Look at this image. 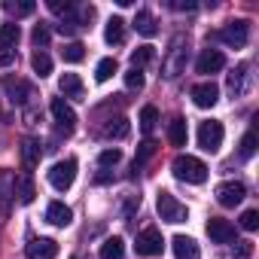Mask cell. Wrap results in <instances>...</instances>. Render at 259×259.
Wrapping results in <instances>:
<instances>
[{"mask_svg": "<svg viewBox=\"0 0 259 259\" xmlns=\"http://www.w3.org/2000/svg\"><path fill=\"white\" fill-rule=\"evenodd\" d=\"M156 210H159V217L165 220V223H186L189 220V210H186V204L183 201H177L168 189H162L159 195H156Z\"/></svg>", "mask_w": 259, "mask_h": 259, "instance_id": "cell-3", "label": "cell"}, {"mask_svg": "<svg viewBox=\"0 0 259 259\" xmlns=\"http://www.w3.org/2000/svg\"><path fill=\"white\" fill-rule=\"evenodd\" d=\"M70 220H73V210H70L64 201H52V204L46 207V223L64 229V226H70Z\"/></svg>", "mask_w": 259, "mask_h": 259, "instance_id": "cell-16", "label": "cell"}, {"mask_svg": "<svg viewBox=\"0 0 259 259\" xmlns=\"http://www.w3.org/2000/svg\"><path fill=\"white\" fill-rule=\"evenodd\" d=\"M247 79H250V67H247V64H238V67L229 73V89H232V95H244V92H247Z\"/></svg>", "mask_w": 259, "mask_h": 259, "instance_id": "cell-19", "label": "cell"}, {"mask_svg": "<svg viewBox=\"0 0 259 259\" xmlns=\"http://www.w3.org/2000/svg\"><path fill=\"white\" fill-rule=\"evenodd\" d=\"M223 67H226V55L220 49H204L198 55V61H195V70L198 73H220Z\"/></svg>", "mask_w": 259, "mask_h": 259, "instance_id": "cell-12", "label": "cell"}, {"mask_svg": "<svg viewBox=\"0 0 259 259\" xmlns=\"http://www.w3.org/2000/svg\"><path fill=\"white\" fill-rule=\"evenodd\" d=\"M122 159V153L119 150H104L101 156H98V162H101V168H110V165H116Z\"/></svg>", "mask_w": 259, "mask_h": 259, "instance_id": "cell-38", "label": "cell"}, {"mask_svg": "<svg viewBox=\"0 0 259 259\" xmlns=\"http://www.w3.org/2000/svg\"><path fill=\"white\" fill-rule=\"evenodd\" d=\"M153 55H156V52H153V46H138V49L132 52V67H135V70H141L144 64H150V61H153Z\"/></svg>", "mask_w": 259, "mask_h": 259, "instance_id": "cell-32", "label": "cell"}, {"mask_svg": "<svg viewBox=\"0 0 259 259\" xmlns=\"http://www.w3.org/2000/svg\"><path fill=\"white\" fill-rule=\"evenodd\" d=\"M4 89H7V95H10V101L13 104H28V98H34V89L25 82V79H13V76H7L4 79Z\"/></svg>", "mask_w": 259, "mask_h": 259, "instance_id": "cell-13", "label": "cell"}, {"mask_svg": "<svg viewBox=\"0 0 259 259\" xmlns=\"http://www.w3.org/2000/svg\"><path fill=\"white\" fill-rule=\"evenodd\" d=\"M116 70H119V67H116V58H101L98 67H95V79H98V82H107Z\"/></svg>", "mask_w": 259, "mask_h": 259, "instance_id": "cell-31", "label": "cell"}, {"mask_svg": "<svg viewBox=\"0 0 259 259\" xmlns=\"http://www.w3.org/2000/svg\"><path fill=\"white\" fill-rule=\"evenodd\" d=\"M4 10H7V13H13V16H31L37 7L31 4V0H28V4H10V0H7V4H4Z\"/></svg>", "mask_w": 259, "mask_h": 259, "instance_id": "cell-35", "label": "cell"}, {"mask_svg": "<svg viewBox=\"0 0 259 259\" xmlns=\"http://www.w3.org/2000/svg\"><path fill=\"white\" fill-rule=\"evenodd\" d=\"M135 28H138V34H144V37H156V34H159V25H156L153 13H147V10H141V13L135 16Z\"/></svg>", "mask_w": 259, "mask_h": 259, "instance_id": "cell-23", "label": "cell"}, {"mask_svg": "<svg viewBox=\"0 0 259 259\" xmlns=\"http://www.w3.org/2000/svg\"><path fill=\"white\" fill-rule=\"evenodd\" d=\"M186 52H189V40H186L183 34H177V37L171 40V46H168L165 61H162V73H165L168 79H177V76L183 73V67H186Z\"/></svg>", "mask_w": 259, "mask_h": 259, "instance_id": "cell-2", "label": "cell"}, {"mask_svg": "<svg viewBox=\"0 0 259 259\" xmlns=\"http://www.w3.org/2000/svg\"><path fill=\"white\" fill-rule=\"evenodd\" d=\"M104 138H116V141H122V138H128V119H110V125H104Z\"/></svg>", "mask_w": 259, "mask_h": 259, "instance_id": "cell-27", "label": "cell"}, {"mask_svg": "<svg viewBox=\"0 0 259 259\" xmlns=\"http://www.w3.org/2000/svg\"><path fill=\"white\" fill-rule=\"evenodd\" d=\"M253 153H256V135H253V132H247V135L241 138L238 156H241V159H253Z\"/></svg>", "mask_w": 259, "mask_h": 259, "instance_id": "cell-34", "label": "cell"}, {"mask_svg": "<svg viewBox=\"0 0 259 259\" xmlns=\"http://www.w3.org/2000/svg\"><path fill=\"white\" fill-rule=\"evenodd\" d=\"M135 250H138V256H162V250H165L162 232H159L156 226L144 229V232L138 235V244H135Z\"/></svg>", "mask_w": 259, "mask_h": 259, "instance_id": "cell-6", "label": "cell"}, {"mask_svg": "<svg viewBox=\"0 0 259 259\" xmlns=\"http://www.w3.org/2000/svg\"><path fill=\"white\" fill-rule=\"evenodd\" d=\"M125 256V244L122 238H107L101 244V259H122Z\"/></svg>", "mask_w": 259, "mask_h": 259, "instance_id": "cell-26", "label": "cell"}, {"mask_svg": "<svg viewBox=\"0 0 259 259\" xmlns=\"http://www.w3.org/2000/svg\"><path fill=\"white\" fill-rule=\"evenodd\" d=\"M171 171L180 183H189V186H201L207 180V165L195 156H177L171 162Z\"/></svg>", "mask_w": 259, "mask_h": 259, "instance_id": "cell-1", "label": "cell"}, {"mask_svg": "<svg viewBox=\"0 0 259 259\" xmlns=\"http://www.w3.org/2000/svg\"><path fill=\"white\" fill-rule=\"evenodd\" d=\"M73 180H76V159H61V162H55V165L49 168V183H52V189L67 192V189L73 186Z\"/></svg>", "mask_w": 259, "mask_h": 259, "instance_id": "cell-5", "label": "cell"}, {"mask_svg": "<svg viewBox=\"0 0 259 259\" xmlns=\"http://www.w3.org/2000/svg\"><path fill=\"white\" fill-rule=\"evenodd\" d=\"M52 116H55V122H58V128L64 135H70L76 128V113H73V107L64 98H52Z\"/></svg>", "mask_w": 259, "mask_h": 259, "instance_id": "cell-10", "label": "cell"}, {"mask_svg": "<svg viewBox=\"0 0 259 259\" xmlns=\"http://www.w3.org/2000/svg\"><path fill=\"white\" fill-rule=\"evenodd\" d=\"M16 195H19L22 204H31V201L37 198V189H34V177H31V174L16 177Z\"/></svg>", "mask_w": 259, "mask_h": 259, "instance_id": "cell-20", "label": "cell"}, {"mask_svg": "<svg viewBox=\"0 0 259 259\" xmlns=\"http://www.w3.org/2000/svg\"><path fill=\"white\" fill-rule=\"evenodd\" d=\"M49 10H52V13L70 16V13H73V4H70V0H64V4H61V0H49Z\"/></svg>", "mask_w": 259, "mask_h": 259, "instance_id": "cell-40", "label": "cell"}, {"mask_svg": "<svg viewBox=\"0 0 259 259\" xmlns=\"http://www.w3.org/2000/svg\"><path fill=\"white\" fill-rule=\"evenodd\" d=\"M241 229H247V232H253V229H259V210H244L241 213Z\"/></svg>", "mask_w": 259, "mask_h": 259, "instance_id": "cell-37", "label": "cell"}, {"mask_svg": "<svg viewBox=\"0 0 259 259\" xmlns=\"http://www.w3.org/2000/svg\"><path fill=\"white\" fill-rule=\"evenodd\" d=\"M49 43V28L46 25H37L34 28V46H46Z\"/></svg>", "mask_w": 259, "mask_h": 259, "instance_id": "cell-41", "label": "cell"}, {"mask_svg": "<svg viewBox=\"0 0 259 259\" xmlns=\"http://www.w3.org/2000/svg\"><path fill=\"white\" fill-rule=\"evenodd\" d=\"M10 198H16V174L0 171V204H7Z\"/></svg>", "mask_w": 259, "mask_h": 259, "instance_id": "cell-25", "label": "cell"}, {"mask_svg": "<svg viewBox=\"0 0 259 259\" xmlns=\"http://www.w3.org/2000/svg\"><path fill=\"white\" fill-rule=\"evenodd\" d=\"M220 37H223L229 46L241 49V46H247V40H250V22H244V19H235V22H229V25L220 31Z\"/></svg>", "mask_w": 259, "mask_h": 259, "instance_id": "cell-7", "label": "cell"}, {"mask_svg": "<svg viewBox=\"0 0 259 259\" xmlns=\"http://www.w3.org/2000/svg\"><path fill=\"white\" fill-rule=\"evenodd\" d=\"M31 67H34L37 76H49V73H52V58H49L46 52H34V55H31Z\"/></svg>", "mask_w": 259, "mask_h": 259, "instance_id": "cell-29", "label": "cell"}, {"mask_svg": "<svg viewBox=\"0 0 259 259\" xmlns=\"http://www.w3.org/2000/svg\"><path fill=\"white\" fill-rule=\"evenodd\" d=\"M223 138H226V132H223V122H217V119H207V122H201V125H198V147H201L204 153H220V147H223Z\"/></svg>", "mask_w": 259, "mask_h": 259, "instance_id": "cell-4", "label": "cell"}, {"mask_svg": "<svg viewBox=\"0 0 259 259\" xmlns=\"http://www.w3.org/2000/svg\"><path fill=\"white\" fill-rule=\"evenodd\" d=\"M125 85H128V89H132V92H141V89H144V73L132 67V70H128V73H125Z\"/></svg>", "mask_w": 259, "mask_h": 259, "instance_id": "cell-36", "label": "cell"}, {"mask_svg": "<svg viewBox=\"0 0 259 259\" xmlns=\"http://www.w3.org/2000/svg\"><path fill=\"white\" fill-rule=\"evenodd\" d=\"M217 201L223 204V207H235V204H241L244 201V195H247V189H244V183H238V180H226V183H220L217 186Z\"/></svg>", "mask_w": 259, "mask_h": 259, "instance_id": "cell-8", "label": "cell"}, {"mask_svg": "<svg viewBox=\"0 0 259 259\" xmlns=\"http://www.w3.org/2000/svg\"><path fill=\"white\" fill-rule=\"evenodd\" d=\"M73 259H79V256H73Z\"/></svg>", "mask_w": 259, "mask_h": 259, "instance_id": "cell-43", "label": "cell"}, {"mask_svg": "<svg viewBox=\"0 0 259 259\" xmlns=\"http://www.w3.org/2000/svg\"><path fill=\"white\" fill-rule=\"evenodd\" d=\"M104 40H107L110 46H119V43L125 40V22H122L119 16L107 19V28H104Z\"/></svg>", "mask_w": 259, "mask_h": 259, "instance_id": "cell-18", "label": "cell"}, {"mask_svg": "<svg viewBox=\"0 0 259 259\" xmlns=\"http://www.w3.org/2000/svg\"><path fill=\"white\" fill-rule=\"evenodd\" d=\"M61 58H64V61H67V64H79V61H82V58H85V46H82V43H76V40H73V43H67V46H64V49H61Z\"/></svg>", "mask_w": 259, "mask_h": 259, "instance_id": "cell-28", "label": "cell"}, {"mask_svg": "<svg viewBox=\"0 0 259 259\" xmlns=\"http://www.w3.org/2000/svg\"><path fill=\"white\" fill-rule=\"evenodd\" d=\"M186 138H189V132H186V119H171L168 122V141L174 144V147H186Z\"/></svg>", "mask_w": 259, "mask_h": 259, "instance_id": "cell-21", "label": "cell"}, {"mask_svg": "<svg viewBox=\"0 0 259 259\" xmlns=\"http://www.w3.org/2000/svg\"><path fill=\"white\" fill-rule=\"evenodd\" d=\"M22 40V28L19 25H4L0 28V49L4 52H13V46Z\"/></svg>", "mask_w": 259, "mask_h": 259, "instance_id": "cell-24", "label": "cell"}, {"mask_svg": "<svg viewBox=\"0 0 259 259\" xmlns=\"http://www.w3.org/2000/svg\"><path fill=\"white\" fill-rule=\"evenodd\" d=\"M207 235L213 244H232L235 241V226L223 217H210L207 220Z\"/></svg>", "mask_w": 259, "mask_h": 259, "instance_id": "cell-11", "label": "cell"}, {"mask_svg": "<svg viewBox=\"0 0 259 259\" xmlns=\"http://www.w3.org/2000/svg\"><path fill=\"white\" fill-rule=\"evenodd\" d=\"M58 92L64 98H73V101H82L85 98V89H82V79L76 73H61L58 76Z\"/></svg>", "mask_w": 259, "mask_h": 259, "instance_id": "cell-14", "label": "cell"}, {"mask_svg": "<svg viewBox=\"0 0 259 259\" xmlns=\"http://www.w3.org/2000/svg\"><path fill=\"white\" fill-rule=\"evenodd\" d=\"M253 256V244L250 241H235V259H250Z\"/></svg>", "mask_w": 259, "mask_h": 259, "instance_id": "cell-39", "label": "cell"}, {"mask_svg": "<svg viewBox=\"0 0 259 259\" xmlns=\"http://www.w3.org/2000/svg\"><path fill=\"white\" fill-rule=\"evenodd\" d=\"M16 61V52H0V67H10Z\"/></svg>", "mask_w": 259, "mask_h": 259, "instance_id": "cell-42", "label": "cell"}, {"mask_svg": "<svg viewBox=\"0 0 259 259\" xmlns=\"http://www.w3.org/2000/svg\"><path fill=\"white\" fill-rule=\"evenodd\" d=\"M58 256V244L52 238H37L28 244V259H55Z\"/></svg>", "mask_w": 259, "mask_h": 259, "instance_id": "cell-15", "label": "cell"}, {"mask_svg": "<svg viewBox=\"0 0 259 259\" xmlns=\"http://www.w3.org/2000/svg\"><path fill=\"white\" fill-rule=\"evenodd\" d=\"M156 122H159V110H156L153 104H147V107L141 110V128H144V135H153Z\"/></svg>", "mask_w": 259, "mask_h": 259, "instance_id": "cell-30", "label": "cell"}, {"mask_svg": "<svg viewBox=\"0 0 259 259\" xmlns=\"http://www.w3.org/2000/svg\"><path fill=\"white\" fill-rule=\"evenodd\" d=\"M192 104L195 107H201V110H210V107H217V101H220V89H217V82H198V85H192Z\"/></svg>", "mask_w": 259, "mask_h": 259, "instance_id": "cell-9", "label": "cell"}, {"mask_svg": "<svg viewBox=\"0 0 259 259\" xmlns=\"http://www.w3.org/2000/svg\"><path fill=\"white\" fill-rule=\"evenodd\" d=\"M171 247H174V256H177V259H201L198 244H195L189 235H174Z\"/></svg>", "mask_w": 259, "mask_h": 259, "instance_id": "cell-17", "label": "cell"}, {"mask_svg": "<svg viewBox=\"0 0 259 259\" xmlns=\"http://www.w3.org/2000/svg\"><path fill=\"white\" fill-rule=\"evenodd\" d=\"M37 162H40V144L34 138H25L22 141V165L31 171V168H37Z\"/></svg>", "mask_w": 259, "mask_h": 259, "instance_id": "cell-22", "label": "cell"}, {"mask_svg": "<svg viewBox=\"0 0 259 259\" xmlns=\"http://www.w3.org/2000/svg\"><path fill=\"white\" fill-rule=\"evenodd\" d=\"M153 153H156V141H150V138H147V141L141 144V150H138V159H135V165H132V171L138 174V171H141V165H144V162H147V159H150Z\"/></svg>", "mask_w": 259, "mask_h": 259, "instance_id": "cell-33", "label": "cell"}]
</instances>
